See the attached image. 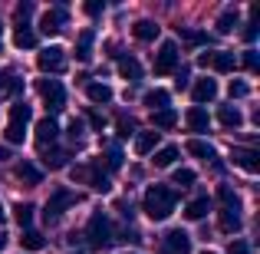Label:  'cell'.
<instances>
[{
    "label": "cell",
    "instance_id": "obj_8",
    "mask_svg": "<svg viewBox=\"0 0 260 254\" xmlns=\"http://www.w3.org/2000/svg\"><path fill=\"white\" fill-rule=\"evenodd\" d=\"M37 66H40L43 73H63V66H66V50H63V46H46V50H40Z\"/></svg>",
    "mask_w": 260,
    "mask_h": 254
},
{
    "label": "cell",
    "instance_id": "obj_33",
    "mask_svg": "<svg viewBox=\"0 0 260 254\" xmlns=\"http://www.w3.org/2000/svg\"><path fill=\"white\" fill-rule=\"evenodd\" d=\"M175 159H178V146H165V149H158V152H155V165H158V168L175 165Z\"/></svg>",
    "mask_w": 260,
    "mask_h": 254
},
{
    "label": "cell",
    "instance_id": "obj_38",
    "mask_svg": "<svg viewBox=\"0 0 260 254\" xmlns=\"http://www.w3.org/2000/svg\"><path fill=\"white\" fill-rule=\"evenodd\" d=\"M244 66H247L250 73L260 70V60H257V50H244Z\"/></svg>",
    "mask_w": 260,
    "mask_h": 254
},
{
    "label": "cell",
    "instance_id": "obj_42",
    "mask_svg": "<svg viewBox=\"0 0 260 254\" xmlns=\"http://www.w3.org/2000/svg\"><path fill=\"white\" fill-rule=\"evenodd\" d=\"M70 139H73V142L83 139V122H79V119H73V122H70Z\"/></svg>",
    "mask_w": 260,
    "mask_h": 254
},
{
    "label": "cell",
    "instance_id": "obj_37",
    "mask_svg": "<svg viewBox=\"0 0 260 254\" xmlns=\"http://www.w3.org/2000/svg\"><path fill=\"white\" fill-rule=\"evenodd\" d=\"M106 168H109V172H119V168H122V152H119V146H109V152H106Z\"/></svg>",
    "mask_w": 260,
    "mask_h": 254
},
{
    "label": "cell",
    "instance_id": "obj_26",
    "mask_svg": "<svg viewBox=\"0 0 260 254\" xmlns=\"http://www.w3.org/2000/svg\"><path fill=\"white\" fill-rule=\"evenodd\" d=\"M237 23H241V13H237L234 10V7H231V10H224L221 13V17H217L214 20V26H217V33H231V30H234V26Z\"/></svg>",
    "mask_w": 260,
    "mask_h": 254
},
{
    "label": "cell",
    "instance_id": "obj_1",
    "mask_svg": "<svg viewBox=\"0 0 260 254\" xmlns=\"http://www.w3.org/2000/svg\"><path fill=\"white\" fill-rule=\"evenodd\" d=\"M142 211H145L152 221H165L175 211V191L168 185H148L145 198H142Z\"/></svg>",
    "mask_w": 260,
    "mask_h": 254
},
{
    "label": "cell",
    "instance_id": "obj_19",
    "mask_svg": "<svg viewBox=\"0 0 260 254\" xmlns=\"http://www.w3.org/2000/svg\"><path fill=\"white\" fill-rule=\"evenodd\" d=\"M142 102H145V106L152 109V112H161V109H168L172 96H168L165 89H148V93H145V99H142Z\"/></svg>",
    "mask_w": 260,
    "mask_h": 254
},
{
    "label": "cell",
    "instance_id": "obj_7",
    "mask_svg": "<svg viewBox=\"0 0 260 254\" xmlns=\"http://www.w3.org/2000/svg\"><path fill=\"white\" fill-rule=\"evenodd\" d=\"M37 93L43 96V102L50 106V112H59V109L66 106V89L59 79H40L37 83Z\"/></svg>",
    "mask_w": 260,
    "mask_h": 254
},
{
    "label": "cell",
    "instance_id": "obj_15",
    "mask_svg": "<svg viewBox=\"0 0 260 254\" xmlns=\"http://www.w3.org/2000/svg\"><path fill=\"white\" fill-rule=\"evenodd\" d=\"M217 224H221V231H228V235L241 231V208H221L217 211Z\"/></svg>",
    "mask_w": 260,
    "mask_h": 254
},
{
    "label": "cell",
    "instance_id": "obj_46",
    "mask_svg": "<svg viewBox=\"0 0 260 254\" xmlns=\"http://www.w3.org/2000/svg\"><path fill=\"white\" fill-rule=\"evenodd\" d=\"M228 254H247V244H244V241H234V244H231V251Z\"/></svg>",
    "mask_w": 260,
    "mask_h": 254
},
{
    "label": "cell",
    "instance_id": "obj_29",
    "mask_svg": "<svg viewBox=\"0 0 260 254\" xmlns=\"http://www.w3.org/2000/svg\"><path fill=\"white\" fill-rule=\"evenodd\" d=\"M66 159H70V155H66L63 149H50V152L43 149V165L46 168H66Z\"/></svg>",
    "mask_w": 260,
    "mask_h": 254
},
{
    "label": "cell",
    "instance_id": "obj_23",
    "mask_svg": "<svg viewBox=\"0 0 260 254\" xmlns=\"http://www.w3.org/2000/svg\"><path fill=\"white\" fill-rule=\"evenodd\" d=\"M155 146H158V132H139L135 135V152L139 155H148V152H155Z\"/></svg>",
    "mask_w": 260,
    "mask_h": 254
},
{
    "label": "cell",
    "instance_id": "obj_49",
    "mask_svg": "<svg viewBox=\"0 0 260 254\" xmlns=\"http://www.w3.org/2000/svg\"><path fill=\"white\" fill-rule=\"evenodd\" d=\"M0 221H4V205H0Z\"/></svg>",
    "mask_w": 260,
    "mask_h": 254
},
{
    "label": "cell",
    "instance_id": "obj_9",
    "mask_svg": "<svg viewBox=\"0 0 260 254\" xmlns=\"http://www.w3.org/2000/svg\"><path fill=\"white\" fill-rule=\"evenodd\" d=\"M56 135H59V126H56V119H53V116H46V119L37 122V146L40 149H53Z\"/></svg>",
    "mask_w": 260,
    "mask_h": 254
},
{
    "label": "cell",
    "instance_id": "obj_32",
    "mask_svg": "<svg viewBox=\"0 0 260 254\" xmlns=\"http://www.w3.org/2000/svg\"><path fill=\"white\" fill-rule=\"evenodd\" d=\"M178 122V112L175 109H161V112H152V126L155 129H172Z\"/></svg>",
    "mask_w": 260,
    "mask_h": 254
},
{
    "label": "cell",
    "instance_id": "obj_50",
    "mask_svg": "<svg viewBox=\"0 0 260 254\" xmlns=\"http://www.w3.org/2000/svg\"><path fill=\"white\" fill-rule=\"evenodd\" d=\"M204 254H214V251H204Z\"/></svg>",
    "mask_w": 260,
    "mask_h": 254
},
{
    "label": "cell",
    "instance_id": "obj_18",
    "mask_svg": "<svg viewBox=\"0 0 260 254\" xmlns=\"http://www.w3.org/2000/svg\"><path fill=\"white\" fill-rule=\"evenodd\" d=\"M184 122L191 126V132H208V126H211L208 112H204V109H198V106H191V109H188V116H184Z\"/></svg>",
    "mask_w": 260,
    "mask_h": 254
},
{
    "label": "cell",
    "instance_id": "obj_13",
    "mask_svg": "<svg viewBox=\"0 0 260 254\" xmlns=\"http://www.w3.org/2000/svg\"><path fill=\"white\" fill-rule=\"evenodd\" d=\"M191 96H194L198 109H201L204 102H214V99H217V83H214V79H208V76H204V79H198L194 89H191Z\"/></svg>",
    "mask_w": 260,
    "mask_h": 254
},
{
    "label": "cell",
    "instance_id": "obj_6",
    "mask_svg": "<svg viewBox=\"0 0 260 254\" xmlns=\"http://www.w3.org/2000/svg\"><path fill=\"white\" fill-rule=\"evenodd\" d=\"M178 60H181L178 43H175V40H165V43L158 46V53H155V73H158V76L175 73V70H178Z\"/></svg>",
    "mask_w": 260,
    "mask_h": 254
},
{
    "label": "cell",
    "instance_id": "obj_21",
    "mask_svg": "<svg viewBox=\"0 0 260 254\" xmlns=\"http://www.w3.org/2000/svg\"><path fill=\"white\" fill-rule=\"evenodd\" d=\"M208 66H214L217 73H231L237 66L234 53H208Z\"/></svg>",
    "mask_w": 260,
    "mask_h": 254
},
{
    "label": "cell",
    "instance_id": "obj_12",
    "mask_svg": "<svg viewBox=\"0 0 260 254\" xmlns=\"http://www.w3.org/2000/svg\"><path fill=\"white\" fill-rule=\"evenodd\" d=\"M20 93H23V79L13 70H4L0 73V99H13V96H20Z\"/></svg>",
    "mask_w": 260,
    "mask_h": 254
},
{
    "label": "cell",
    "instance_id": "obj_2",
    "mask_svg": "<svg viewBox=\"0 0 260 254\" xmlns=\"http://www.w3.org/2000/svg\"><path fill=\"white\" fill-rule=\"evenodd\" d=\"M86 238H89V244L99 248V251L115 241V231H112V224H109V218L102 215V211H92V218H89V224H86Z\"/></svg>",
    "mask_w": 260,
    "mask_h": 254
},
{
    "label": "cell",
    "instance_id": "obj_25",
    "mask_svg": "<svg viewBox=\"0 0 260 254\" xmlns=\"http://www.w3.org/2000/svg\"><path fill=\"white\" fill-rule=\"evenodd\" d=\"M217 119H221V126L237 129L244 122V116H241V109H237V106H221V109H217Z\"/></svg>",
    "mask_w": 260,
    "mask_h": 254
},
{
    "label": "cell",
    "instance_id": "obj_30",
    "mask_svg": "<svg viewBox=\"0 0 260 254\" xmlns=\"http://www.w3.org/2000/svg\"><path fill=\"white\" fill-rule=\"evenodd\" d=\"M13 43H17L20 50H30V46H37V33H33L30 26H17V33H13Z\"/></svg>",
    "mask_w": 260,
    "mask_h": 254
},
{
    "label": "cell",
    "instance_id": "obj_4",
    "mask_svg": "<svg viewBox=\"0 0 260 254\" xmlns=\"http://www.w3.org/2000/svg\"><path fill=\"white\" fill-rule=\"evenodd\" d=\"M73 182H89L95 191H109L112 188V182H109V175L102 172V162H92V165H79V168H70Z\"/></svg>",
    "mask_w": 260,
    "mask_h": 254
},
{
    "label": "cell",
    "instance_id": "obj_34",
    "mask_svg": "<svg viewBox=\"0 0 260 254\" xmlns=\"http://www.w3.org/2000/svg\"><path fill=\"white\" fill-rule=\"evenodd\" d=\"M13 218H17V224L20 228H30V221H33V205H13Z\"/></svg>",
    "mask_w": 260,
    "mask_h": 254
},
{
    "label": "cell",
    "instance_id": "obj_22",
    "mask_svg": "<svg viewBox=\"0 0 260 254\" xmlns=\"http://www.w3.org/2000/svg\"><path fill=\"white\" fill-rule=\"evenodd\" d=\"M86 96H89V102H99V106L112 102V89H109L106 83H89L86 86Z\"/></svg>",
    "mask_w": 260,
    "mask_h": 254
},
{
    "label": "cell",
    "instance_id": "obj_40",
    "mask_svg": "<svg viewBox=\"0 0 260 254\" xmlns=\"http://www.w3.org/2000/svg\"><path fill=\"white\" fill-rule=\"evenodd\" d=\"M135 132V126H132V119H125V116H119V135L122 139H128V135Z\"/></svg>",
    "mask_w": 260,
    "mask_h": 254
},
{
    "label": "cell",
    "instance_id": "obj_41",
    "mask_svg": "<svg viewBox=\"0 0 260 254\" xmlns=\"http://www.w3.org/2000/svg\"><path fill=\"white\" fill-rule=\"evenodd\" d=\"M250 89H247V83H241V79H231V96H237V99H241V96H247Z\"/></svg>",
    "mask_w": 260,
    "mask_h": 254
},
{
    "label": "cell",
    "instance_id": "obj_45",
    "mask_svg": "<svg viewBox=\"0 0 260 254\" xmlns=\"http://www.w3.org/2000/svg\"><path fill=\"white\" fill-rule=\"evenodd\" d=\"M175 83H178V89H181V86H188V70H184V66H181V70H175Z\"/></svg>",
    "mask_w": 260,
    "mask_h": 254
},
{
    "label": "cell",
    "instance_id": "obj_14",
    "mask_svg": "<svg viewBox=\"0 0 260 254\" xmlns=\"http://www.w3.org/2000/svg\"><path fill=\"white\" fill-rule=\"evenodd\" d=\"M231 159H234V165H241L244 172H250V175L260 172V155L254 152V149H234V152H231Z\"/></svg>",
    "mask_w": 260,
    "mask_h": 254
},
{
    "label": "cell",
    "instance_id": "obj_5",
    "mask_svg": "<svg viewBox=\"0 0 260 254\" xmlns=\"http://www.w3.org/2000/svg\"><path fill=\"white\" fill-rule=\"evenodd\" d=\"M76 202H79V195H73L70 188H56L50 198H46V205H43V218L46 221H56V218L63 215L70 205H76Z\"/></svg>",
    "mask_w": 260,
    "mask_h": 254
},
{
    "label": "cell",
    "instance_id": "obj_10",
    "mask_svg": "<svg viewBox=\"0 0 260 254\" xmlns=\"http://www.w3.org/2000/svg\"><path fill=\"white\" fill-rule=\"evenodd\" d=\"M165 251L168 254H191V235L181 228H172L165 235Z\"/></svg>",
    "mask_w": 260,
    "mask_h": 254
},
{
    "label": "cell",
    "instance_id": "obj_24",
    "mask_svg": "<svg viewBox=\"0 0 260 254\" xmlns=\"http://www.w3.org/2000/svg\"><path fill=\"white\" fill-rule=\"evenodd\" d=\"M158 30H161V26L155 23V20H139V23L132 26L135 40H145V43H148V40H155V37H158Z\"/></svg>",
    "mask_w": 260,
    "mask_h": 254
},
{
    "label": "cell",
    "instance_id": "obj_20",
    "mask_svg": "<svg viewBox=\"0 0 260 254\" xmlns=\"http://www.w3.org/2000/svg\"><path fill=\"white\" fill-rule=\"evenodd\" d=\"M92 40H95L92 30H83V33H79V40H76V60H83V63L92 60Z\"/></svg>",
    "mask_w": 260,
    "mask_h": 254
},
{
    "label": "cell",
    "instance_id": "obj_3",
    "mask_svg": "<svg viewBox=\"0 0 260 254\" xmlns=\"http://www.w3.org/2000/svg\"><path fill=\"white\" fill-rule=\"evenodd\" d=\"M30 116L33 112H30V106H26V102H17V106L10 109V122H7V129H4V139L10 142V146H20V142H23Z\"/></svg>",
    "mask_w": 260,
    "mask_h": 254
},
{
    "label": "cell",
    "instance_id": "obj_11",
    "mask_svg": "<svg viewBox=\"0 0 260 254\" xmlns=\"http://www.w3.org/2000/svg\"><path fill=\"white\" fill-rule=\"evenodd\" d=\"M66 26V10L63 7H53V10H46L43 17H40V30L50 37V33H59Z\"/></svg>",
    "mask_w": 260,
    "mask_h": 254
},
{
    "label": "cell",
    "instance_id": "obj_28",
    "mask_svg": "<svg viewBox=\"0 0 260 254\" xmlns=\"http://www.w3.org/2000/svg\"><path fill=\"white\" fill-rule=\"evenodd\" d=\"M184 149H188V152L194 155V159H204V162H208V159H214V146H211V142L191 139V142H188V146H184Z\"/></svg>",
    "mask_w": 260,
    "mask_h": 254
},
{
    "label": "cell",
    "instance_id": "obj_44",
    "mask_svg": "<svg viewBox=\"0 0 260 254\" xmlns=\"http://www.w3.org/2000/svg\"><path fill=\"white\" fill-rule=\"evenodd\" d=\"M83 10L89 13V17H99V13H102V4H99V0H89V4L83 7Z\"/></svg>",
    "mask_w": 260,
    "mask_h": 254
},
{
    "label": "cell",
    "instance_id": "obj_47",
    "mask_svg": "<svg viewBox=\"0 0 260 254\" xmlns=\"http://www.w3.org/2000/svg\"><path fill=\"white\" fill-rule=\"evenodd\" d=\"M89 122H92V126H95V129H102V126H106V119H102V116H95V112H92V116H89Z\"/></svg>",
    "mask_w": 260,
    "mask_h": 254
},
{
    "label": "cell",
    "instance_id": "obj_48",
    "mask_svg": "<svg viewBox=\"0 0 260 254\" xmlns=\"http://www.w3.org/2000/svg\"><path fill=\"white\" fill-rule=\"evenodd\" d=\"M7 159H10V149H7V146H0V162H7Z\"/></svg>",
    "mask_w": 260,
    "mask_h": 254
},
{
    "label": "cell",
    "instance_id": "obj_16",
    "mask_svg": "<svg viewBox=\"0 0 260 254\" xmlns=\"http://www.w3.org/2000/svg\"><path fill=\"white\" fill-rule=\"evenodd\" d=\"M13 175H17L20 182H26L30 188H33V185H40V182H43V172H40L37 165H33V162H20V165L13 168Z\"/></svg>",
    "mask_w": 260,
    "mask_h": 254
},
{
    "label": "cell",
    "instance_id": "obj_35",
    "mask_svg": "<svg viewBox=\"0 0 260 254\" xmlns=\"http://www.w3.org/2000/svg\"><path fill=\"white\" fill-rule=\"evenodd\" d=\"M194 172L191 168H175V175H172V185H181V188H188V185H194Z\"/></svg>",
    "mask_w": 260,
    "mask_h": 254
},
{
    "label": "cell",
    "instance_id": "obj_17",
    "mask_svg": "<svg viewBox=\"0 0 260 254\" xmlns=\"http://www.w3.org/2000/svg\"><path fill=\"white\" fill-rule=\"evenodd\" d=\"M208 211H211V198L201 195V198H194V202H188V208H184V218H188V221H201Z\"/></svg>",
    "mask_w": 260,
    "mask_h": 254
},
{
    "label": "cell",
    "instance_id": "obj_27",
    "mask_svg": "<svg viewBox=\"0 0 260 254\" xmlns=\"http://www.w3.org/2000/svg\"><path fill=\"white\" fill-rule=\"evenodd\" d=\"M119 73H122L125 79H132V83H135V79H142L139 60H135V57H122V60H119Z\"/></svg>",
    "mask_w": 260,
    "mask_h": 254
},
{
    "label": "cell",
    "instance_id": "obj_39",
    "mask_svg": "<svg viewBox=\"0 0 260 254\" xmlns=\"http://www.w3.org/2000/svg\"><path fill=\"white\" fill-rule=\"evenodd\" d=\"M13 13H17L20 26H26V17H30V13H33V4H17V10H13Z\"/></svg>",
    "mask_w": 260,
    "mask_h": 254
},
{
    "label": "cell",
    "instance_id": "obj_43",
    "mask_svg": "<svg viewBox=\"0 0 260 254\" xmlns=\"http://www.w3.org/2000/svg\"><path fill=\"white\" fill-rule=\"evenodd\" d=\"M257 17H260V13H257ZM257 17L250 20V23H247V30H244V40H247V43H254V40H257Z\"/></svg>",
    "mask_w": 260,
    "mask_h": 254
},
{
    "label": "cell",
    "instance_id": "obj_36",
    "mask_svg": "<svg viewBox=\"0 0 260 254\" xmlns=\"http://www.w3.org/2000/svg\"><path fill=\"white\" fill-rule=\"evenodd\" d=\"M20 244H23V248L26 251H40V248H43V235H37V231H26V235L23 238H20Z\"/></svg>",
    "mask_w": 260,
    "mask_h": 254
},
{
    "label": "cell",
    "instance_id": "obj_31",
    "mask_svg": "<svg viewBox=\"0 0 260 254\" xmlns=\"http://www.w3.org/2000/svg\"><path fill=\"white\" fill-rule=\"evenodd\" d=\"M217 202H221V208H241V198H237V191L231 188V185H221V188H217Z\"/></svg>",
    "mask_w": 260,
    "mask_h": 254
}]
</instances>
